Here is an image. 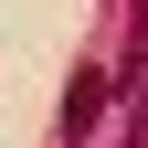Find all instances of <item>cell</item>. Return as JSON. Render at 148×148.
Listing matches in <instances>:
<instances>
[{
  "label": "cell",
  "instance_id": "obj_1",
  "mask_svg": "<svg viewBox=\"0 0 148 148\" xmlns=\"http://www.w3.org/2000/svg\"><path fill=\"white\" fill-rule=\"evenodd\" d=\"M106 95H116V74H106V64H74V85H64V138L74 148L106 127Z\"/></svg>",
  "mask_w": 148,
  "mask_h": 148
}]
</instances>
